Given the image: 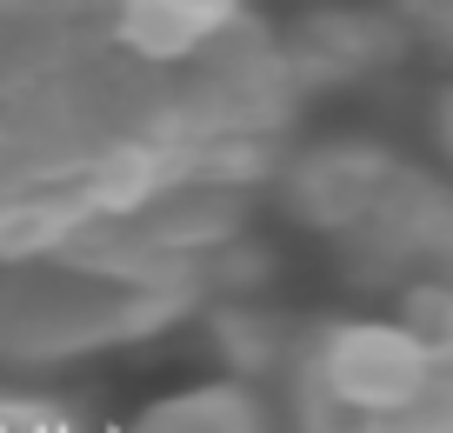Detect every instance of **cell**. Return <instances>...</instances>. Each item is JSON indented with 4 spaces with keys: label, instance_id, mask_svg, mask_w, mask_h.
I'll return each instance as SVG.
<instances>
[{
    "label": "cell",
    "instance_id": "1",
    "mask_svg": "<svg viewBox=\"0 0 453 433\" xmlns=\"http://www.w3.org/2000/svg\"><path fill=\"white\" fill-rule=\"evenodd\" d=\"M294 107V54L247 0H0V353L173 321Z\"/></svg>",
    "mask_w": 453,
    "mask_h": 433
},
{
    "label": "cell",
    "instance_id": "2",
    "mask_svg": "<svg viewBox=\"0 0 453 433\" xmlns=\"http://www.w3.org/2000/svg\"><path fill=\"white\" fill-rule=\"evenodd\" d=\"M440 374V340L413 327H334L313 347V387L347 420H380Z\"/></svg>",
    "mask_w": 453,
    "mask_h": 433
},
{
    "label": "cell",
    "instance_id": "3",
    "mask_svg": "<svg viewBox=\"0 0 453 433\" xmlns=\"http://www.w3.org/2000/svg\"><path fill=\"white\" fill-rule=\"evenodd\" d=\"M134 433H267V414L247 387H194L147 406Z\"/></svg>",
    "mask_w": 453,
    "mask_h": 433
},
{
    "label": "cell",
    "instance_id": "4",
    "mask_svg": "<svg viewBox=\"0 0 453 433\" xmlns=\"http://www.w3.org/2000/svg\"><path fill=\"white\" fill-rule=\"evenodd\" d=\"M400 14H407L413 27L426 34V41L453 47V0H400Z\"/></svg>",
    "mask_w": 453,
    "mask_h": 433
},
{
    "label": "cell",
    "instance_id": "5",
    "mask_svg": "<svg viewBox=\"0 0 453 433\" xmlns=\"http://www.w3.org/2000/svg\"><path fill=\"white\" fill-rule=\"evenodd\" d=\"M440 147H447V160H453V94L440 100Z\"/></svg>",
    "mask_w": 453,
    "mask_h": 433
}]
</instances>
